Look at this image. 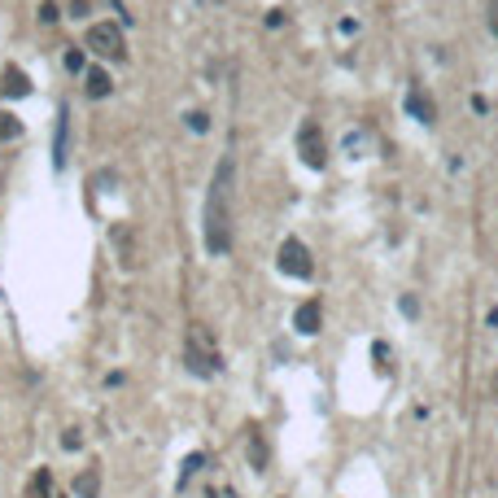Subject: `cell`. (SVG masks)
I'll return each mask as SVG.
<instances>
[{"label":"cell","mask_w":498,"mask_h":498,"mask_svg":"<svg viewBox=\"0 0 498 498\" xmlns=\"http://www.w3.org/2000/svg\"><path fill=\"white\" fill-rule=\"evenodd\" d=\"M232 175H236V162L223 157L215 166V179H210V193H205V249L215 258H223L232 249V210H227Z\"/></svg>","instance_id":"obj_1"},{"label":"cell","mask_w":498,"mask_h":498,"mask_svg":"<svg viewBox=\"0 0 498 498\" xmlns=\"http://www.w3.org/2000/svg\"><path fill=\"white\" fill-rule=\"evenodd\" d=\"M183 363H188L193 376H215L219 372V350H215V336H210L205 324L188 328V341H183Z\"/></svg>","instance_id":"obj_2"},{"label":"cell","mask_w":498,"mask_h":498,"mask_svg":"<svg viewBox=\"0 0 498 498\" xmlns=\"http://www.w3.org/2000/svg\"><path fill=\"white\" fill-rule=\"evenodd\" d=\"M88 48L105 62H123L127 57V35L118 31V22H92L88 26Z\"/></svg>","instance_id":"obj_3"},{"label":"cell","mask_w":498,"mask_h":498,"mask_svg":"<svg viewBox=\"0 0 498 498\" xmlns=\"http://www.w3.org/2000/svg\"><path fill=\"white\" fill-rule=\"evenodd\" d=\"M298 153H302V162L310 171H324L328 166V145H324V131H319V123H315V118H306L302 131H298Z\"/></svg>","instance_id":"obj_4"},{"label":"cell","mask_w":498,"mask_h":498,"mask_svg":"<svg viewBox=\"0 0 498 498\" xmlns=\"http://www.w3.org/2000/svg\"><path fill=\"white\" fill-rule=\"evenodd\" d=\"M280 271H284V276H293V280H310V276H315L310 249L298 241V236H288V241L280 245Z\"/></svg>","instance_id":"obj_5"},{"label":"cell","mask_w":498,"mask_h":498,"mask_svg":"<svg viewBox=\"0 0 498 498\" xmlns=\"http://www.w3.org/2000/svg\"><path fill=\"white\" fill-rule=\"evenodd\" d=\"M407 114L415 118V123H437V101L424 92V88H419V84H411V92H407Z\"/></svg>","instance_id":"obj_6"},{"label":"cell","mask_w":498,"mask_h":498,"mask_svg":"<svg viewBox=\"0 0 498 498\" xmlns=\"http://www.w3.org/2000/svg\"><path fill=\"white\" fill-rule=\"evenodd\" d=\"M66 153H70V105H62L57 114V140H52V166H66Z\"/></svg>","instance_id":"obj_7"},{"label":"cell","mask_w":498,"mask_h":498,"mask_svg":"<svg viewBox=\"0 0 498 498\" xmlns=\"http://www.w3.org/2000/svg\"><path fill=\"white\" fill-rule=\"evenodd\" d=\"M26 92H31V79H26V70H18V66H5V74H0V96L18 101V96H26Z\"/></svg>","instance_id":"obj_8"},{"label":"cell","mask_w":498,"mask_h":498,"mask_svg":"<svg viewBox=\"0 0 498 498\" xmlns=\"http://www.w3.org/2000/svg\"><path fill=\"white\" fill-rule=\"evenodd\" d=\"M319 319H324V306L310 298V302H302V306H298L293 328H298V332H306V336H315V332H319Z\"/></svg>","instance_id":"obj_9"},{"label":"cell","mask_w":498,"mask_h":498,"mask_svg":"<svg viewBox=\"0 0 498 498\" xmlns=\"http://www.w3.org/2000/svg\"><path fill=\"white\" fill-rule=\"evenodd\" d=\"M84 92H88L92 101H105V96L114 92V79L105 74L101 66H88V70H84Z\"/></svg>","instance_id":"obj_10"},{"label":"cell","mask_w":498,"mask_h":498,"mask_svg":"<svg viewBox=\"0 0 498 498\" xmlns=\"http://www.w3.org/2000/svg\"><path fill=\"white\" fill-rule=\"evenodd\" d=\"M74 498H101V472L96 468H84L74 477Z\"/></svg>","instance_id":"obj_11"},{"label":"cell","mask_w":498,"mask_h":498,"mask_svg":"<svg viewBox=\"0 0 498 498\" xmlns=\"http://www.w3.org/2000/svg\"><path fill=\"white\" fill-rule=\"evenodd\" d=\"M22 498H52V472L48 468H35V477L26 481Z\"/></svg>","instance_id":"obj_12"},{"label":"cell","mask_w":498,"mask_h":498,"mask_svg":"<svg viewBox=\"0 0 498 498\" xmlns=\"http://www.w3.org/2000/svg\"><path fill=\"white\" fill-rule=\"evenodd\" d=\"M18 131H22V123L9 110H0V140H18Z\"/></svg>","instance_id":"obj_13"},{"label":"cell","mask_w":498,"mask_h":498,"mask_svg":"<svg viewBox=\"0 0 498 498\" xmlns=\"http://www.w3.org/2000/svg\"><path fill=\"white\" fill-rule=\"evenodd\" d=\"M249 463H254V468H267V441H262L258 433L249 437Z\"/></svg>","instance_id":"obj_14"},{"label":"cell","mask_w":498,"mask_h":498,"mask_svg":"<svg viewBox=\"0 0 498 498\" xmlns=\"http://www.w3.org/2000/svg\"><path fill=\"white\" fill-rule=\"evenodd\" d=\"M66 70H70V74H84V70H88L84 48H66Z\"/></svg>","instance_id":"obj_15"},{"label":"cell","mask_w":498,"mask_h":498,"mask_svg":"<svg viewBox=\"0 0 498 498\" xmlns=\"http://www.w3.org/2000/svg\"><path fill=\"white\" fill-rule=\"evenodd\" d=\"M188 127L205 136V131H210V114H205V110H193V114H188Z\"/></svg>","instance_id":"obj_16"},{"label":"cell","mask_w":498,"mask_h":498,"mask_svg":"<svg viewBox=\"0 0 498 498\" xmlns=\"http://www.w3.org/2000/svg\"><path fill=\"white\" fill-rule=\"evenodd\" d=\"M346 149H350V157H363L358 149H367V136H363V131H354V136H346Z\"/></svg>","instance_id":"obj_17"},{"label":"cell","mask_w":498,"mask_h":498,"mask_svg":"<svg viewBox=\"0 0 498 498\" xmlns=\"http://www.w3.org/2000/svg\"><path fill=\"white\" fill-rule=\"evenodd\" d=\"M201 463H205V455H188V459H183V477H179V485L188 481V477H193V472H197Z\"/></svg>","instance_id":"obj_18"},{"label":"cell","mask_w":498,"mask_h":498,"mask_svg":"<svg viewBox=\"0 0 498 498\" xmlns=\"http://www.w3.org/2000/svg\"><path fill=\"white\" fill-rule=\"evenodd\" d=\"M62 13H57V5H52V0H44V5H40V22H57Z\"/></svg>","instance_id":"obj_19"},{"label":"cell","mask_w":498,"mask_h":498,"mask_svg":"<svg viewBox=\"0 0 498 498\" xmlns=\"http://www.w3.org/2000/svg\"><path fill=\"white\" fill-rule=\"evenodd\" d=\"M62 446H66V451H79V446H84V437H79V429H70V433L62 437Z\"/></svg>","instance_id":"obj_20"},{"label":"cell","mask_w":498,"mask_h":498,"mask_svg":"<svg viewBox=\"0 0 498 498\" xmlns=\"http://www.w3.org/2000/svg\"><path fill=\"white\" fill-rule=\"evenodd\" d=\"M84 13H92V5H88V0H74V5H70V18H84Z\"/></svg>","instance_id":"obj_21"},{"label":"cell","mask_w":498,"mask_h":498,"mask_svg":"<svg viewBox=\"0 0 498 498\" xmlns=\"http://www.w3.org/2000/svg\"><path fill=\"white\" fill-rule=\"evenodd\" d=\"M489 31L498 35V0H489Z\"/></svg>","instance_id":"obj_22"}]
</instances>
